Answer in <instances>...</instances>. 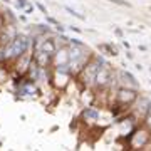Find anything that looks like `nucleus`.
<instances>
[{
  "label": "nucleus",
  "instance_id": "nucleus-2",
  "mask_svg": "<svg viewBox=\"0 0 151 151\" xmlns=\"http://www.w3.org/2000/svg\"><path fill=\"white\" fill-rule=\"evenodd\" d=\"M104 62H106V60H104L101 55L91 57V59L87 60V64L77 72V77L81 79V82L86 87L94 86V81H96V74H97V70H99V65L104 64Z\"/></svg>",
  "mask_w": 151,
  "mask_h": 151
},
{
  "label": "nucleus",
  "instance_id": "nucleus-8",
  "mask_svg": "<svg viewBox=\"0 0 151 151\" xmlns=\"http://www.w3.org/2000/svg\"><path fill=\"white\" fill-rule=\"evenodd\" d=\"M65 10L69 12L72 17H76V19H79V20H84V15H82V14H79L77 10H74V9H70V7H65Z\"/></svg>",
  "mask_w": 151,
  "mask_h": 151
},
{
  "label": "nucleus",
  "instance_id": "nucleus-1",
  "mask_svg": "<svg viewBox=\"0 0 151 151\" xmlns=\"http://www.w3.org/2000/svg\"><path fill=\"white\" fill-rule=\"evenodd\" d=\"M30 37L19 34L9 45L4 47V60H10V59H20L22 55H25V52L30 47Z\"/></svg>",
  "mask_w": 151,
  "mask_h": 151
},
{
  "label": "nucleus",
  "instance_id": "nucleus-10",
  "mask_svg": "<svg viewBox=\"0 0 151 151\" xmlns=\"http://www.w3.org/2000/svg\"><path fill=\"white\" fill-rule=\"evenodd\" d=\"M104 49H106V50H108V52H109L111 55H118V50H116L114 47H111V45H108V44L104 45Z\"/></svg>",
  "mask_w": 151,
  "mask_h": 151
},
{
  "label": "nucleus",
  "instance_id": "nucleus-9",
  "mask_svg": "<svg viewBox=\"0 0 151 151\" xmlns=\"http://www.w3.org/2000/svg\"><path fill=\"white\" fill-rule=\"evenodd\" d=\"M27 0H15V7L17 9H25V7H27Z\"/></svg>",
  "mask_w": 151,
  "mask_h": 151
},
{
  "label": "nucleus",
  "instance_id": "nucleus-14",
  "mask_svg": "<svg viewBox=\"0 0 151 151\" xmlns=\"http://www.w3.org/2000/svg\"><path fill=\"white\" fill-rule=\"evenodd\" d=\"M37 7H39V9H40V10H42V12H44V14H45V7H44V5H42V4H37Z\"/></svg>",
  "mask_w": 151,
  "mask_h": 151
},
{
  "label": "nucleus",
  "instance_id": "nucleus-15",
  "mask_svg": "<svg viewBox=\"0 0 151 151\" xmlns=\"http://www.w3.org/2000/svg\"><path fill=\"white\" fill-rule=\"evenodd\" d=\"M4 2H7V4H9V2H10V0H4Z\"/></svg>",
  "mask_w": 151,
  "mask_h": 151
},
{
  "label": "nucleus",
  "instance_id": "nucleus-3",
  "mask_svg": "<svg viewBox=\"0 0 151 151\" xmlns=\"http://www.w3.org/2000/svg\"><path fill=\"white\" fill-rule=\"evenodd\" d=\"M111 84H113V70H111V67L108 65V62H104V64L99 65L94 86H96L97 89H106V87H109Z\"/></svg>",
  "mask_w": 151,
  "mask_h": 151
},
{
  "label": "nucleus",
  "instance_id": "nucleus-6",
  "mask_svg": "<svg viewBox=\"0 0 151 151\" xmlns=\"http://www.w3.org/2000/svg\"><path fill=\"white\" fill-rule=\"evenodd\" d=\"M129 143H131V146L133 148H143V146L150 141V134H148V131H145V129H139V131H136L134 134H131L129 138Z\"/></svg>",
  "mask_w": 151,
  "mask_h": 151
},
{
  "label": "nucleus",
  "instance_id": "nucleus-4",
  "mask_svg": "<svg viewBox=\"0 0 151 151\" xmlns=\"http://www.w3.org/2000/svg\"><path fill=\"white\" fill-rule=\"evenodd\" d=\"M136 99H138V92H136L134 89H129V87H121V89H118V92H116V101H118L119 104H124V106L133 104Z\"/></svg>",
  "mask_w": 151,
  "mask_h": 151
},
{
  "label": "nucleus",
  "instance_id": "nucleus-13",
  "mask_svg": "<svg viewBox=\"0 0 151 151\" xmlns=\"http://www.w3.org/2000/svg\"><path fill=\"white\" fill-rule=\"evenodd\" d=\"M70 30H74V32H77V34H79V32H82V30H81L79 27H70Z\"/></svg>",
  "mask_w": 151,
  "mask_h": 151
},
{
  "label": "nucleus",
  "instance_id": "nucleus-5",
  "mask_svg": "<svg viewBox=\"0 0 151 151\" xmlns=\"http://www.w3.org/2000/svg\"><path fill=\"white\" fill-rule=\"evenodd\" d=\"M52 62L55 64V67H60V65H69V45L57 47L54 57H52Z\"/></svg>",
  "mask_w": 151,
  "mask_h": 151
},
{
  "label": "nucleus",
  "instance_id": "nucleus-11",
  "mask_svg": "<svg viewBox=\"0 0 151 151\" xmlns=\"http://www.w3.org/2000/svg\"><path fill=\"white\" fill-rule=\"evenodd\" d=\"M108 2H113V4H116V5H126V7H129V4H128L126 0H108Z\"/></svg>",
  "mask_w": 151,
  "mask_h": 151
},
{
  "label": "nucleus",
  "instance_id": "nucleus-7",
  "mask_svg": "<svg viewBox=\"0 0 151 151\" xmlns=\"http://www.w3.org/2000/svg\"><path fill=\"white\" fill-rule=\"evenodd\" d=\"M82 118L86 121H96V119H99V111L94 108H86L82 113Z\"/></svg>",
  "mask_w": 151,
  "mask_h": 151
},
{
  "label": "nucleus",
  "instance_id": "nucleus-12",
  "mask_svg": "<svg viewBox=\"0 0 151 151\" xmlns=\"http://www.w3.org/2000/svg\"><path fill=\"white\" fill-rule=\"evenodd\" d=\"M146 124L151 128V113H150V116H148V119H146Z\"/></svg>",
  "mask_w": 151,
  "mask_h": 151
}]
</instances>
